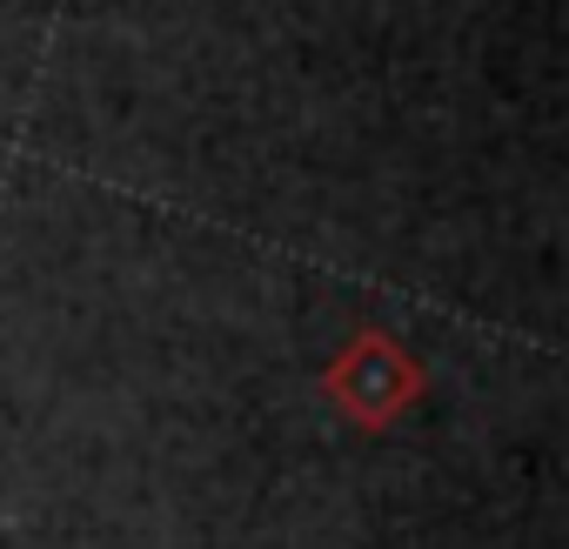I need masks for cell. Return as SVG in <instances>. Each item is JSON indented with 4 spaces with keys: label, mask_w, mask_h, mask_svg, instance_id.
<instances>
[{
    "label": "cell",
    "mask_w": 569,
    "mask_h": 549,
    "mask_svg": "<svg viewBox=\"0 0 569 549\" xmlns=\"http://www.w3.org/2000/svg\"><path fill=\"white\" fill-rule=\"evenodd\" d=\"M329 389H336V402H342L356 422L382 429L389 416L409 409V396H416V362H409L389 336H362V342H349L342 362L329 369Z\"/></svg>",
    "instance_id": "1"
}]
</instances>
